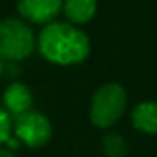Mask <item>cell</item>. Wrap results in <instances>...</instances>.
I'll list each match as a JSON object with an SVG mask.
<instances>
[{
    "instance_id": "6da1fadb",
    "label": "cell",
    "mask_w": 157,
    "mask_h": 157,
    "mask_svg": "<svg viewBox=\"0 0 157 157\" xmlns=\"http://www.w3.org/2000/svg\"><path fill=\"white\" fill-rule=\"evenodd\" d=\"M37 51L48 63L56 66H76L91 52L90 37L71 22H51L37 36Z\"/></svg>"
},
{
    "instance_id": "7a4b0ae2",
    "label": "cell",
    "mask_w": 157,
    "mask_h": 157,
    "mask_svg": "<svg viewBox=\"0 0 157 157\" xmlns=\"http://www.w3.org/2000/svg\"><path fill=\"white\" fill-rule=\"evenodd\" d=\"M127 90L120 83H105L91 96L90 122L101 130L112 128L127 110Z\"/></svg>"
},
{
    "instance_id": "3957f363",
    "label": "cell",
    "mask_w": 157,
    "mask_h": 157,
    "mask_svg": "<svg viewBox=\"0 0 157 157\" xmlns=\"http://www.w3.org/2000/svg\"><path fill=\"white\" fill-rule=\"evenodd\" d=\"M37 48V37L25 21L5 17L0 21V56L5 61L21 63Z\"/></svg>"
},
{
    "instance_id": "277c9868",
    "label": "cell",
    "mask_w": 157,
    "mask_h": 157,
    "mask_svg": "<svg viewBox=\"0 0 157 157\" xmlns=\"http://www.w3.org/2000/svg\"><path fill=\"white\" fill-rule=\"evenodd\" d=\"M14 137L29 149L44 147L52 137V123L42 112L29 110L14 118Z\"/></svg>"
},
{
    "instance_id": "5b68a950",
    "label": "cell",
    "mask_w": 157,
    "mask_h": 157,
    "mask_svg": "<svg viewBox=\"0 0 157 157\" xmlns=\"http://www.w3.org/2000/svg\"><path fill=\"white\" fill-rule=\"evenodd\" d=\"M22 21L36 25H48L63 12V0H17Z\"/></svg>"
},
{
    "instance_id": "8992f818",
    "label": "cell",
    "mask_w": 157,
    "mask_h": 157,
    "mask_svg": "<svg viewBox=\"0 0 157 157\" xmlns=\"http://www.w3.org/2000/svg\"><path fill=\"white\" fill-rule=\"evenodd\" d=\"M2 103H4L2 106L15 118V117L32 110L34 95L25 83L17 79V81H10V85L5 88L4 95H2Z\"/></svg>"
},
{
    "instance_id": "52a82bcc",
    "label": "cell",
    "mask_w": 157,
    "mask_h": 157,
    "mask_svg": "<svg viewBox=\"0 0 157 157\" xmlns=\"http://www.w3.org/2000/svg\"><path fill=\"white\" fill-rule=\"evenodd\" d=\"M130 120L135 130L147 135H157V101L145 100L137 103L130 112Z\"/></svg>"
},
{
    "instance_id": "ba28073f",
    "label": "cell",
    "mask_w": 157,
    "mask_h": 157,
    "mask_svg": "<svg viewBox=\"0 0 157 157\" xmlns=\"http://www.w3.org/2000/svg\"><path fill=\"white\" fill-rule=\"evenodd\" d=\"M98 10V0H63V12L75 25L88 24Z\"/></svg>"
},
{
    "instance_id": "9c48e42d",
    "label": "cell",
    "mask_w": 157,
    "mask_h": 157,
    "mask_svg": "<svg viewBox=\"0 0 157 157\" xmlns=\"http://www.w3.org/2000/svg\"><path fill=\"white\" fill-rule=\"evenodd\" d=\"M101 149L105 157H127L128 145L125 139L117 132H106L101 140Z\"/></svg>"
},
{
    "instance_id": "30bf717a",
    "label": "cell",
    "mask_w": 157,
    "mask_h": 157,
    "mask_svg": "<svg viewBox=\"0 0 157 157\" xmlns=\"http://www.w3.org/2000/svg\"><path fill=\"white\" fill-rule=\"evenodd\" d=\"M0 145H7L17 150L21 142L14 137V117L0 105Z\"/></svg>"
},
{
    "instance_id": "8fae6325",
    "label": "cell",
    "mask_w": 157,
    "mask_h": 157,
    "mask_svg": "<svg viewBox=\"0 0 157 157\" xmlns=\"http://www.w3.org/2000/svg\"><path fill=\"white\" fill-rule=\"evenodd\" d=\"M0 157H17V154H15V150L10 149V147L0 145Z\"/></svg>"
},
{
    "instance_id": "7c38bea8",
    "label": "cell",
    "mask_w": 157,
    "mask_h": 157,
    "mask_svg": "<svg viewBox=\"0 0 157 157\" xmlns=\"http://www.w3.org/2000/svg\"><path fill=\"white\" fill-rule=\"evenodd\" d=\"M5 64H7V61H5L2 56H0V79L5 76Z\"/></svg>"
}]
</instances>
